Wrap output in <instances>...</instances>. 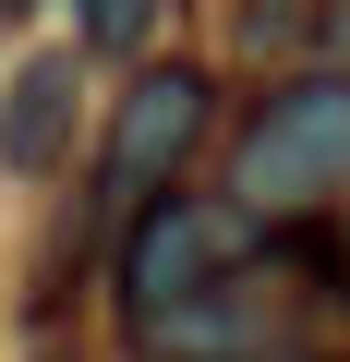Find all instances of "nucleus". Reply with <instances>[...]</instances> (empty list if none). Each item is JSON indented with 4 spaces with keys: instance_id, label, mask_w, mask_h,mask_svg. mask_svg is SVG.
<instances>
[{
    "instance_id": "f257e3e1",
    "label": "nucleus",
    "mask_w": 350,
    "mask_h": 362,
    "mask_svg": "<svg viewBox=\"0 0 350 362\" xmlns=\"http://www.w3.org/2000/svg\"><path fill=\"white\" fill-rule=\"evenodd\" d=\"M338 181H350V85H290L242 145V206L290 218V206L338 194Z\"/></svg>"
},
{
    "instance_id": "f03ea898",
    "label": "nucleus",
    "mask_w": 350,
    "mask_h": 362,
    "mask_svg": "<svg viewBox=\"0 0 350 362\" xmlns=\"http://www.w3.org/2000/svg\"><path fill=\"white\" fill-rule=\"evenodd\" d=\"M194 133H206V73H194V61L133 73V85H121V121H109V194H121V206H157V181L194 157Z\"/></svg>"
},
{
    "instance_id": "7ed1b4c3",
    "label": "nucleus",
    "mask_w": 350,
    "mask_h": 362,
    "mask_svg": "<svg viewBox=\"0 0 350 362\" xmlns=\"http://www.w3.org/2000/svg\"><path fill=\"white\" fill-rule=\"evenodd\" d=\"M206 266H218V218L157 194V206L133 218V242H121V302H133V326H169V314L194 302Z\"/></svg>"
},
{
    "instance_id": "20e7f679",
    "label": "nucleus",
    "mask_w": 350,
    "mask_h": 362,
    "mask_svg": "<svg viewBox=\"0 0 350 362\" xmlns=\"http://www.w3.org/2000/svg\"><path fill=\"white\" fill-rule=\"evenodd\" d=\"M61 145H73V61L49 49V61H25L13 85H0V169H61Z\"/></svg>"
},
{
    "instance_id": "39448f33",
    "label": "nucleus",
    "mask_w": 350,
    "mask_h": 362,
    "mask_svg": "<svg viewBox=\"0 0 350 362\" xmlns=\"http://www.w3.org/2000/svg\"><path fill=\"white\" fill-rule=\"evenodd\" d=\"M145 13H157V0H73V25H85L97 49H121V37H145Z\"/></svg>"
}]
</instances>
